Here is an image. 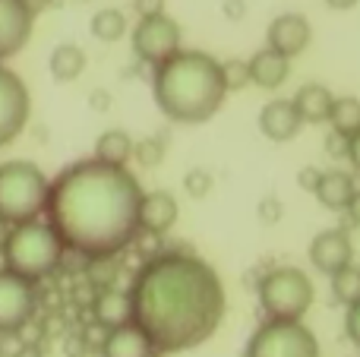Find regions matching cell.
I'll list each match as a JSON object with an SVG mask.
<instances>
[{
	"instance_id": "obj_23",
	"label": "cell",
	"mask_w": 360,
	"mask_h": 357,
	"mask_svg": "<svg viewBox=\"0 0 360 357\" xmlns=\"http://www.w3.org/2000/svg\"><path fill=\"white\" fill-rule=\"evenodd\" d=\"M329 124L332 133H338L342 139H351L360 130V98L354 95H345V98H335L329 114Z\"/></svg>"
},
{
	"instance_id": "obj_8",
	"label": "cell",
	"mask_w": 360,
	"mask_h": 357,
	"mask_svg": "<svg viewBox=\"0 0 360 357\" xmlns=\"http://www.w3.org/2000/svg\"><path fill=\"white\" fill-rule=\"evenodd\" d=\"M133 51L139 54V60L155 67V63H162L165 57H171L174 51H180V25L168 16V13L139 19V25L133 29Z\"/></svg>"
},
{
	"instance_id": "obj_7",
	"label": "cell",
	"mask_w": 360,
	"mask_h": 357,
	"mask_svg": "<svg viewBox=\"0 0 360 357\" xmlns=\"http://www.w3.org/2000/svg\"><path fill=\"white\" fill-rule=\"evenodd\" d=\"M243 357H319V342L300 320H269L250 335Z\"/></svg>"
},
{
	"instance_id": "obj_18",
	"label": "cell",
	"mask_w": 360,
	"mask_h": 357,
	"mask_svg": "<svg viewBox=\"0 0 360 357\" xmlns=\"http://www.w3.org/2000/svg\"><path fill=\"white\" fill-rule=\"evenodd\" d=\"M101 357H155V351L146 342V335L133 323H127V326H117L105 335Z\"/></svg>"
},
{
	"instance_id": "obj_20",
	"label": "cell",
	"mask_w": 360,
	"mask_h": 357,
	"mask_svg": "<svg viewBox=\"0 0 360 357\" xmlns=\"http://www.w3.org/2000/svg\"><path fill=\"white\" fill-rule=\"evenodd\" d=\"M133 158V139L127 130H105L95 143V162L114 164V168H127Z\"/></svg>"
},
{
	"instance_id": "obj_21",
	"label": "cell",
	"mask_w": 360,
	"mask_h": 357,
	"mask_svg": "<svg viewBox=\"0 0 360 357\" xmlns=\"http://www.w3.org/2000/svg\"><path fill=\"white\" fill-rule=\"evenodd\" d=\"M86 70V51L79 44H57L51 54V76L57 82H73Z\"/></svg>"
},
{
	"instance_id": "obj_14",
	"label": "cell",
	"mask_w": 360,
	"mask_h": 357,
	"mask_svg": "<svg viewBox=\"0 0 360 357\" xmlns=\"http://www.w3.org/2000/svg\"><path fill=\"white\" fill-rule=\"evenodd\" d=\"M177 200L168 193V190H152V193H143V202H139V231L149 234H165L174 228L177 221Z\"/></svg>"
},
{
	"instance_id": "obj_29",
	"label": "cell",
	"mask_w": 360,
	"mask_h": 357,
	"mask_svg": "<svg viewBox=\"0 0 360 357\" xmlns=\"http://www.w3.org/2000/svg\"><path fill=\"white\" fill-rule=\"evenodd\" d=\"M345 332H348V339L360 348V301L351 304L348 313H345Z\"/></svg>"
},
{
	"instance_id": "obj_12",
	"label": "cell",
	"mask_w": 360,
	"mask_h": 357,
	"mask_svg": "<svg viewBox=\"0 0 360 357\" xmlns=\"http://www.w3.org/2000/svg\"><path fill=\"white\" fill-rule=\"evenodd\" d=\"M32 22L35 16L22 0H0V60L25 48V41L32 38Z\"/></svg>"
},
{
	"instance_id": "obj_10",
	"label": "cell",
	"mask_w": 360,
	"mask_h": 357,
	"mask_svg": "<svg viewBox=\"0 0 360 357\" xmlns=\"http://www.w3.org/2000/svg\"><path fill=\"white\" fill-rule=\"evenodd\" d=\"M32 313H35V285L0 269V335L25 329Z\"/></svg>"
},
{
	"instance_id": "obj_6",
	"label": "cell",
	"mask_w": 360,
	"mask_h": 357,
	"mask_svg": "<svg viewBox=\"0 0 360 357\" xmlns=\"http://www.w3.org/2000/svg\"><path fill=\"white\" fill-rule=\"evenodd\" d=\"M256 294L269 320H300L313 304V282L297 266H278L259 278Z\"/></svg>"
},
{
	"instance_id": "obj_13",
	"label": "cell",
	"mask_w": 360,
	"mask_h": 357,
	"mask_svg": "<svg viewBox=\"0 0 360 357\" xmlns=\"http://www.w3.org/2000/svg\"><path fill=\"white\" fill-rule=\"evenodd\" d=\"M310 35L313 32H310L307 16H300V13H281L269 25V51L291 60V57H297L310 44Z\"/></svg>"
},
{
	"instance_id": "obj_5",
	"label": "cell",
	"mask_w": 360,
	"mask_h": 357,
	"mask_svg": "<svg viewBox=\"0 0 360 357\" xmlns=\"http://www.w3.org/2000/svg\"><path fill=\"white\" fill-rule=\"evenodd\" d=\"M48 177L35 162H4L0 164V221L6 228L35 221L44 212Z\"/></svg>"
},
{
	"instance_id": "obj_2",
	"label": "cell",
	"mask_w": 360,
	"mask_h": 357,
	"mask_svg": "<svg viewBox=\"0 0 360 357\" xmlns=\"http://www.w3.org/2000/svg\"><path fill=\"white\" fill-rule=\"evenodd\" d=\"M143 187L127 168L82 158L48 183V228L67 250L108 259L139 234Z\"/></svg>"
},
{
	"instance_id": "obj_25",
	"label": "cell",
	"mask_w": 360,
	"mask_h": 357,
	"mask_svg": "<svg viewBox=\"0 0 360 357\" xmlns=\"http://www.w3.org/2000/svg\"><path fill=\"white\" fill-rule=\"evenodd\" d=\"M332 294H335V301L348 304V307L360 301V266L351 263L332 275Z\"/></svg>"
},
{
	"instance_id": "obj_11",
	"label": "cell",
	"mask_w": 360,
	"mask_h": 357,
	"mask_svg": "<svg viewBox=\"0 0 360 357\" xmlns=\"http://www.w3.org/2000/svg\"><path fill=\"white\" fill-rule=\"evenodd\" d=\"M354 259V247H351V238L345 228H329V231H319L316 238L310 240V263L316 266V272L323 275H335L345 266H351Z\"/></svg>"
},
{
	"instance_id": "obj_30",
	"label": "cell",
	"mask_w": 360,
	"mask_h": 357,
	"mask_svg": "<svg viewBox=\"0 0 360 357\" xmlns=\"http://www.w3.org/2000/svg\"><path fill=\"white\" fill-rule=\"evenodd\" d=\"M136 13H139V19H146V16H158V13H165V0H136Z\"/></svg>"
},
{
	"instance_id": "obj_31",
	"label": "cell",
	"mask_w": 360,
	"mask_h": 357,
	"mask_svg": "<svg viewBox=\"0 0 360 357\" xmlns=\"http://www.w3.org/2000/svg\"><path fill=\"white\" fill-rule=\"evenodd\" d=\"M345 155H348V158H351V164H354V168L360 171V130L348 139V149H345Z\"/></svg>"
},
{
	"instance_id": "obj_36",
	"label": "cell",
	"mask_w": 360,
	"mask_h": 357,
	"mask_svg": "<svg viewBox=\"0 0 360 357\" xmlns=\"http://www.w3.org/2000/svg\"><path fill=\"white\" fill-rule=\"evenodd\" d=\"M259 215H262V219H266V221H275V219H278V202H275V200H269V202H262V209H259Z\"/></svg>"
},
{
	"instance_id": "obj_15",
	"label": "cell",
	"mask_w": 360,
	"mask_h": 357,
	"mask_svg": "<svg viewBox=\"0 0 360 357\" xmlns=\"http://www.w3.org/2000/svg\"><path fill=\"white\" fill-rule=\"evenodd\" d=\"M259 130L272 143H288L300 133V117L294 111L291 98H275L259 111Z\"/></svg>"
},
{
	"instance_id": "obj_9",
	"label": "cell",
	"mask_w": 360,
	"mask_h": 357,
	"mask_svg": "<svg viewBox=\"0 0 360 357\" xmlns=\"http://www.w3.org/2000/svg\"><path fill=\"white\" fill-rule=\"evenodd\" d=\"M29 111H32V98L25 82L0 63V149L10 145L25 130Z\"/></svg>"
},
{
	"instance_id": "obj_32",
	"label": "cell",
	"mask_w": 360,
	"mask_h": 357,
	"mask_svg": "<svg viewBox=\"0 0 360 357\" xmlns=\"http://www.w3.org/2000/svg\"><path fill=\"white\" fill-rule=\"evenodd\" d=\"M316 181H319V171L316 168H304V171H300V187H304V190H310V193H313Z\"/></svg>"
},
{
	"instance_id": "obj_34",
	"label": "cell",
	"mask_w": 360,
	"mask_h": 357,
	"mask_svg": "<svg viewBox=\"0 0 360 357\" xmlns=\"http://www.w3.org/2000/svg\"><path fill=\"white\" fill-rule=\"evenodd\" d=\"M345 212H348L351 225H357V228H360V190H357L354 196H351V202H348V209H345Z\"/></svg>"
},
{
	"instance_id": "obj_37",
	"label": "cell",
	"mask_w": 360,
	"mask_h": 357,
	"mask_svg": "<svg viewBox=\"0 0 360 357\" xmlns=\"http://www.w3.org/2000/svg\"><path fill=\"white\" fill-rule=\"evenodd\" d=\"M326 4H329L332 10H351V6H357L360 0H326Z\"/></svg>"
},
{
	"instance_id": "obj_28",
	"label": "cell",
	"mask_w": 360,
	"mask_h": 357,
	"mask_svg": "<svg viewBox=\"0 0 360 357\" xmlns=\"http://www.w3.org/2000/svg\"><path fill=\"white\" fill-rule=\"evenodd\" d=\"M186 190H190V196H205L209 193V187H212V174L209 171H202V168H196V171H190L186 174Z\"/></svg>"
},
{
	"instance_id": "obj_22",
	"label": "cell",
	"mask_w": 360,
	"mask_h": 357,
	"mask_svg": "<svg viewBox=\"0 0 360 357\" xmlns=\"http://www.w3.org/2000/svg\"><path fill=\"white\" fill-rule=\"evenodd\" d=\"M95 320L108 329H117L130 323V301L127 294H117V291H105V294L95 301Z\"/></svg>"
},
{
	"instance_id": "obj_35",
	"label": "cell",
	"mask_w": 360,
	"mask_h": 357,
	"mask_svg": "<svg viewBox=\"0 0 360 357\" xmlns=\"http://www.w3.org/2000/svg\"><path fill=\"white\" fill-rule=\"evenodd\" d=\"M326 145H329V155H345V149H348V139H342L338 133H332Z\"/></svg>"
},
{
	"instance_id": "obj_1",
	"label": "cell",
	"mask_w": 360,
	"mask_h": 357,
	"mask_svg": "<svg viewBox=\"0 0 360 357\" xmlns=\"http://www.w3.org/2000/svg\"><path fill=\"white\" fill-rule=\"evenodd\" d=\"M130 323L155 354H180L215 335L224 320V285L205 259L184 250L155 253L139 266L130 291Z\"/></svg>"
},
{
	"instance_id": "obj_41",
	"label": "cell",
	"mask_w": 360,
	"mask_h": 357,
	"mask_svg": "<svg viewBox=\"0 0 360 357\" xmlns=\"http://www.w3.org/2000/svg\"><path fill=\"white\" fill-rule=\"evenodd\" d=\"M155 357H168V354H155Z\"/></svg>"
},
{
	"instance_id": "obj_26",
	"label": "cell",
	"mask_w": 360,
	"mask_h": 357,
	"mask_svg": "<svg viewBox=\"0 0 360 357\" xmlns=\"http://www.w3.org/2000/svg\"><path fill=\"white\" fill-rule=\"evenodd\" d=\"M133 158H139V164H146V168H155L165 158V136H149L133 143Z\"/></svg>"
},
{
	"instance_id": "obj_24",
	"label": "cell",
	"mask_w": 360,
	"mask_h": 357,
	"mask_svg": "<svg viewBox=\"0 0 360 357\" xmlns=\"http://www.w3.org/2000/svg\"><path fill=\"white\" fill-rule=\"evenodd\" d=\"M124 32H127V16L120 10H114V6H105V10H98L92 16V35L98 41H117Z\"/></svg>"
},
{
	"instance_id": "obj_19",
	"label": "cell",
	"mask_w": 360,
	"mask_h": 357,
	"mask_svg": "<svg viewBox=\"0 0 360 357\" xmlns=\"http://www.w3.org/2000/svg\"><path fill=\"white\" fill-rule=\"evenodd\" d=\"M247 73H250V82H256L259 89H278L281 82L288 79V73H291V60L269 48H262L259 54L250 57Z\"/></svg>"
},
{
	"instance_id": "obj_17",
	"label": "cell",
	"mask_w": 360,
	"mask_h": 357,
	"mask_svg": "<svg viewBox=\"0 0 360 357\" xmlns=\"http://www.w3.org/2000/svg\"><path fill=\"white\" fill-rule=\"evenodd\" d=\"M313 193H316V200L323 202L326 209L345 212L351 196L357 193V187L348 171H319V181H316V187H313Z\"/></svg>"
},
{
	"instance_id": "obj_40",
	"label": "cell",
	"mask_w": 360,
	"mask_h": 357,
	"mask_svg": "<svg viewBox=\"0 0 360 357\" xmlns=\"http://www.w3.org/2000/svg\"><path fill=\"white\" fill-rule=\"evenodd\" d=\"M0 357H13V354H10V351H4V348H0Z\"/></svg>"
},
{
	"instance_id": "obj_38",
	"label": "cell",
	"mask_w": 360,
	"mask_h": 357,
	"mask_svg": "<svg viewBox=\"0 0 360 357\" xmlns=\"http://www.w3.org/2000/svg\"><path fill=\"white\" fill-rule=\"evenodd\" d=\"M13 357H38V351H35V348H32V345H25L22 351H19V354H13Z\"/></svg>"
},
{
	"instance_id": "obj_39",
	"label": "cell",
	"mask_w": 360,
	"mask_h": 357,
	"mask_svg": "<svg viewBox=\"0 0 360 357\" xmlns=\"http://www.w3.org/2000/svg\"><path fill=\"white\" fill-rule=\"evenodd\" d=\"M6 234H10V228H6L4 221H0V250H4V240H6Z\"/></svg>"
},
{
	"instance_id": "obj_33",
	"label": "cell",
	"mask_w": 360,
	"mask_h": 357,
	"mask_svg": "<svg viewBox=\"0 0 360 357\" xmlns=\"http://www.w3.org/2000/svg\"><path fill=\"white\" fill-rule=\"evenodd\" d=\"M22 4L29 6V13H32V16H38V13H44V10H48V6H57V4H60V0H22Z\"/></svg>"
},
{
	"instance_id": "obj_3",
	"label": "cell",
	"mask_w": 360,
	"mask_h": 357,
	"mask_svg": "<svg viewBox=\"0 0 360 357\" xmlns=\"http://www.w3.org/2000/svg\"><path fill=\"white\" fill-rule=\"evenodd\" d=\"M152 92L165 117L177 124H202L221 108L228 95L221 60L205 51H174L162 63H155Z\"/></svg>"
},
{
	"instance_id": "obj_4",
	"label": "cell",
	"mask_w": 360,
	"mask_h": 357,
	"mask_svg": "<svg viewBox=\"0 0 360 357\" xmlns=\"http://www.w3.org/2000/svg\"><path fill=\"white\" fill-rule=\"evenodd\" d=\"M4 269L35 285L38 278L51 275L63 257V244L44 221H25L10 228L4 240Z\"/></svg>"
},
{
	"instance_id": "obj_16",
	"label": "cell",
	"mask_w": 360,
	"mask_h": 357,
	"mask_svg": "<svg viewBox=\"0 0 360 357\" xmlns=\"http://www.w3.org/2000/svg\"><path fill=\"white\" fill-rule=\"evenodd\" d=\"M291 105H294V111H297L300 124H323V120H329V114H332L335 95H332L323 82H307V86L297 89Z\"/></svg>"
},
{
	"instance_id": "obj_27",
	"label": "cell",
	"mask_w": 360,
	"mask_h": 357,
	"mask_svg": "<svg viewBox=\"0 0 360 357\" xmlns=\"http://www.w3.org/2000/svg\"><path fill=\"white\" fill-rule=\"evenodd\" d=\"M221 76H224V86L228 89H240L250 82L247 63L243 60H221Z\"/></svg>"
}]
</instances>
